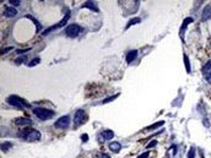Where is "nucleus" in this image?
Listing matches in <instances>:
<instances>
[{
  "mask_svg": "<svg viewBox=\"0 0 211 158\" xmlns=\"http://www.w3.org/2000/svg\"><path fill=\"white\" fill-rule=\"evenodd\" d=\"M70 125V115H64V117H60L55 123H54V126L57 129H66L69 127Z\"/></svg>",
  "mask_w": 211,
  "mask_h": 158,
  "instance_id": "423d86ee",
  "label": "nucleus"
},
{
  "mask_svg": "<svg viewBox=\"0 0 211 158\" xmlns=\"http://www.w3.org/2000/svg\"><path fill=\"white\" fill-rule=\"evenodd\" d=\"M118 96H119V95H114L113 97H109V98H107V99H104V101H103L102 103H108V102H112V101H113L114 98H117Z\"/></svg>",
  "mask_w": 211,
  "mask_h": 158,
  "instance_id": "bb28decb",
  "label": "nucleus"
},
{
  "mask_svg": "<svg viewBox=\"0 0 211 158\" xmlns=\"http://www.w3.org/2000/svg\"><path fill=\"white\" fill-rule=\"evenodd\" d=\"M109 148H111L114 153H118V152L122 149V145H120L118 141H112V142L109 143Z\"/></svg>",
  "mask_w": 211,
  "mask_h": 158,
  "instance_id": "2eb2a0df",
  "label": "nucleus"
},
{
  "mask_svg": "<svg viewBox=\"0 0 211 158\" xmlns=\"http://www.w3.org/2000/svg\"><path fill=\"white\" fill-rule=\"evenodd\" d=\"M10 49H13V48H11V47L5 48V49H3V52H2V53H3V54H5V53H8V50H10Z\"/></svg>",
  "mask_w": 211,
  "mask_h": 158,
  "instance_id": "473e14b6",
  "label": "nucleus"
},
{
  "mask_svg": "<svg viewBox=\"0 0 211 158\" xmlns=\"http://www.w3.org/2000/svg\"><path fill=\"white\" fill-rule=\"evenodd\" d=\"M101 136H102L103 141H106V140H112L114 137V132L112 130H103L101 132Z\"/></svg>",
  "mask_w": 211,
  "mask_h": 158,
  "instance_id": "9b49d317",
  "label": "nucleus"
},
{
  "mask_svg": "<svg viewBox=\"0 0 211 158\" xmlns=\"http://www.w3.org/2000/svg\"><path fill=\"white\" fill-rule=\"evenodd\" d=\"M149 156H150V151H146V152H144V153H141L138 158H149Z\"/></svg>",
  "mask_w": 211,
  "mask_h": 158,
  "instance_id": "a878e982",
  "label": "nucleus"
},
{
  "mask_svg": "<svg viewBox=\"0 0 211 158\" xmlns=\"http://www.w3.org/2000/svg\"><path fill=\"white\" fill-rule=\"evenodd\" d=\"M102 158H111V157L107 153H102Z\"/></svg>",
  "mask_w": 211,
  "mask_h": 158,
  "instance_id": "72a5a7b5",
  "label": "nucleus"
},
{
  "mask_svg": "<svg viewBox=\"0 0 211 158\" xmlns=\"http://www.w3.org/2000/svg\"><path fill=\"white\" fill-rule=\"evenodd\" d=\"M27 50H30V48H27V49H17L16 53H17V54H24V53L27 52Z\"/></svg>",
  "mask_w": 211,
  "mask_h": 158,
  "instance_id": "c85d7f7f",
  "label": "nucleus"
},
{
  "mask_svg": "<svg viewBox=\"0 0 211 158\" xmlns=\"http://www.w3.org/2000/svg\"><path fill=\"white\" fill-rule=\"evenodd\" d=\"M205 78H206L207 84H210V85H211V71H209L207 74H205Z\"/></svg>",
  "mask_w": 211,
  "mask_h": 158,
  "instance_id": "393cba45",
  "label": "nucleus"
},
{
  "mask_svg": "<svg viewBox=\"0 0 211 158\" xmlns=\"http://www.w3.org/2000/svg\"><path fill=\"white\" fill-rule=\"evenodd\" d=\"M193 21H194L193 17H187V19H184V21H183V23H182V26H180V28H179V37H180V39H182L183 42H184L185 30H187V27H188Z\"/></svg>",
  "mask_w": 211,
  "mask_h": 158,
  "instance_id": "0eeeda50",
  "label": "nucleus"
},
{
  "mask_svg": "<svg viewBox=\"0 0 211 158\" xmlns=\"http://www.w3.org/2000/svg\"><path fill=\"white\" fill-rule=\"evenodd\" d=\"M82 8H87L90 10H93L94 13H99V9L97 8V3H94V2H86L82 5Z\"/></svg>",
  "mask_w": 211,
  "mask_h": 158,
  "instance_id": "f8f14e48",
  "label": "nucleus"
},
{
  "mask_svg": "<svg viewBox=\"0 0 211 158\" xmlns=\"http://www.w3.org/2000/svg\"><path fill=\"white\" fill-rule=\"evenodd\" d=\"M39 61H41V59H39V58H35V59L32 60V63H30V64H28V66H30V67H32V66H35V65L39 64Z\"/></svg>",
  "mask_w": 211,
  "mask_h": 158,
  "instance_id": "5701e85b",
  "label": "nucleus"
},
{
  "mask_svg": "<svg viewBox=\"0 0 211 158\" xmlns=\"http://www.w3.org/2000/svg\"><path fill=\"white\" fill-rule=\"evenodd\" d=\"M69 19H70V13H66V15L63 17V20H60L57 25H54V26H50V27H48L44 32H43V34L46 36V34H48V33H50L52 31H54V30H58V28H60V27H63V26H65L66 25V22L69 21Z\"/></svg>",
  "mask_w": 211,
  "mask_h": 158,
  "instance_id": "39448f33",
  "label": "nucleus"
},
{
  "mask_svg": "<svg viewBox=\"0 0 211 158\" xmlns=\"http://www.w3.org/2000/svg\"><path fill=\"white\" fill-rule=\"evenodd\" d=\"M140 22H141V19H140V17H134V19L129 20V22H128L127 26H125V30H128V28H130L131 26L138 25V23H140Z\"/></svg>",
  "mask_w": 211,
  "mask_h": 158,
  "instance_id": "dca6fc26",
  "label": "nucleus"
},
{
  "mask_svg": "<svg viewBox=\"0 0 211 158\" xmlns=\"http://www.w3.org/2000/svg\"><path fill=\"white\" fill-rule=\"evenodd\" d=\"M81 140H82L83 142H87V141H88V136H87L86 134H83V135L81 136Z\"/></svg>",
  "mask_w": 211,
  "mask_h": 158,
  "instance_id": "c756f323",
  "label": "nucleus"
},
{
  "mask_svg": "<svg viewBox=\"0 0 211 158\" xmlns=\"http://www.w3.org/2000/svg\"><path fill=\"white\" fill-rule=\"evenodd\" d=\"M26 17H27V19H30V20H31V21H32V22H33V23H35V25H36V27H37V30H36V31H37V32H38V31H39V30H41V27H42V26H41V25H39V23H38V21H37V20H36V19H35V17H33V16H31V15H27V16H26Z\"/></svg>",
  "mask_w": 211,
  "mask_h": 158,
  "instance_id": "6ab92c4d",
  "label": "nucleus"
},
{
  "mask_svg": "<svg viewBox=\"0 0 211 158\" xmlns=\"http://www.w3.org/2000/svg\"><path fill=\"white\" fill-rule=\"evenodd\" d=\"M41 132L38 131V130H35V129H30V130H24L22 132H20L19 134V137H21V138H24V140H26V141H30V142H32V141H38L39 138H41Z\"/></svg>",
  "mask_w": 211,
  "mask_h": 158,
  "instance_id": "f03ea898",
  "label": "nucleus"
},
{
  "mask_svg": "<svg viewBox=\"0 0 211 158\" xmlns=\"http://www.w3.org/2000/svg\"><path fill=\"white\" fill-rule=\"evenodd\" d=\"M188 158H195V148L190 147L189 152H188Z\"/></svg>",
  "mask_w": 211,
  "mask_h": 158,
  "instance_id": "4be33fe9",
  "label": "nucleus"
},
{
  "mask_svg": "<svg viewBox=\"0 0 211 158\" xmlns=\"http://www.w3.org/2000/svg\"><path fill=\"white\" fill-rule=\"evenodd\" d=\"M209 71H211V60L207 61V63L202 66V72H204V74H207Z\"/></svg>",
  "mask_w": 211,
  "mask_h": 158,
  "instance_id": "412c9836",
  "label": "nucleus"
},
{
  "mask_svg": "<svg viewBox=\"0 0 211 158\" xmlns=\"http://www.w3.org/2000/svg\"><path fill=\"white\" fill-rule=\"evenodd\" d=\"M211 19V5H207L205 6V9L202 10V14H201V21L205 22L207 20Z\"/></svg>",
  "mask_w": 211,
  "mask_h": 158,
  "instance_id": "1a4fd4ad",
  "label": "nucleus"
},
{
  "mask_svg": "<svg viewBox=\"0 0 211 158\" xmlns=\"http://www.w3.org/2000/svg\"><path fill=\"white\" fill-rule=\"evenodd\" d=\"M200 154H201V158H205V157H204V152H202L201 149H200Z\"/></svg>",
  "mask_w": 211,
  "mask_h": 158,
  "instance_id": "f704fd0d",
  "label": "nucleus"
},
{
  "mask_svg": "<svg viewBox=\"0 0 211 158\" xmlns=\"http://www.w3.org/2000/svg\"><path fill=\"white\" fill-rule=\"evenodd\" d=\"M165 124V121H158V123H156V124H154V125H151V126H149V127H146L145 130H147V131H151V130H154V129H157V127H160L161 125H163Z\"/></svg>",
  "mask_w": 211,
  "mask_h": 158,
  "instance_id": "aec40b11",
  "label": "nucleus"
},
{
  "mask_svg": "<svg viewBox=\"0 0 211 158\" xmlns=\"http://www.w3.org/2000/svg\"><path fill=\"white\" fill-rule=\"evenodd\" d=\"M25 60H26V56H22V58H20V59H16V63L20 64V63H22V61H25Z\"/></svg>",
  "mask_w": 211,
  "mask_h": 158,
  "instance_id": "2f4dec72",
  "label": "nucleus"
},
{
  "mask_svg": "<svg viewBox=\"0 0 211 158\" xmlns=\"http://www.w3.org/2000/svg\"><path fill=\"white\" fill-rule=\"evenodd\" d=\"M81 31H82V28H81L80 25H77V23H70L69 26L65 27V31L64 32H65V34L68 37L75 38V37H77L81 33Z\"/></svg>",
  "mask_w": 211,
  "mask_h": 158,
  "instance_id": "20e7f679",
  "label": "nucleus"
},
{
  "mask_svg": "<svg viewBox=\"0 0 211 158\" xmlns=\"http://www.w3.org/2000/svg\"><path fill=\"white\" fill-rule=\"evenodd\" d=\"M183 56H184V65H185V70H187V72H188V74H190V72H191V66H190L189 58H188V55H187V54H184Z\"/></svg>",
  "mask_w": 211,
  "mask_h": 158,
  "instance_id": "f3484780",
  "label": "nucleus"
},
{
  "mask_svg": "<svg viewBox=\"0 0 211 158\" xmlns=\"http://www.w3.org/2000/svg\"><path fill=\"white\" fill-rule=\"evenodd\" d=\"M32 112L39 120H48L55 115V112L50 109H46V108H33Z\"/></svg>",
  "mask_w": 211,
  "mask_h": 158,
  "instance_id": "7ed1b4c3",
  "label": "nucleus"
},
{
  "mask_svg": "<svg viewBox=\"0 0 211 158\" xmlns=\"http://www.w3.org/2000/svg\"><path fill=\"white\" fill-rule=\"evenodd\" d=\"M11 147H13V143L6 141V142H4V143L2 145V151H3V152H8V151H9Z\"/></svg>",
  "mask_w": 211,
  "mask_h": 158,
  "instance_id": "a211bd4d",
  "label": "nucleus"
},
{
  "mask_svg": "<svg viewBox=\"0 0 211 158\" xmlns=\"http://www.w3.org/2000/svg\"><path fill=\"white\" fill-rule=\"evenodd\" d=\"M8 103L14 106L17 109H25V108H31V104L28 102H26L24 98H20L19 96H9L6 98Z\"/></svg>",
  "mask_w": 211,
  "mask_h": 158,
  "instance_id": "f257e3e1",
  "label": "nucleus"
},
{
  "mask_svg": "<svg viewBox=\"0 0 211 158\" xmlns=\"http://www.w3.org/2000/svg\"><path fill=\"white\" fill-rule=\"evenodd\" d=\"M15 124H17V125H32V120L28 118H17V119H15Z\"/></svg>",
  "mask_w": 211,
  "mask_h": 158,
  "instance_id": "4468645a",
  "label": "nucleus"
},
{
  "mask_svg": "<svg viewBox=\"0 0 211 158\" xmlns=\"http://www.w3.org/2000/svg\"><path fill=\"white\" fill-rule=\"evenodd\" d=\"M4 15L6 17H14V16L17 15V10L14 6H6L5 10H4Z\"/></svg>",
  "mask_w": 211,
  "mask_h": 158,
  "instance_id": "9d476101",
  "label": "nucleus"
},
{
  "mask_svg": "<svg viewBox=\"0 0 211 158\" xmlns=\"http://www.w3.org/2000/svg\"><path fill=\"white\" fill-rule=\"evenodd\" d=\"M9 3H10L13 6H19V5L21 4L20 0H9Z\"/></svg>",
  "mask_w": 211,
  "mask_h": 158,
  "instance_id": "b1692460",
  "label": "nucleus"
},
{
  "mask_svg": "<svg viewBox=\"0 0 211 158\" xmlns=\"http://www.w3.org/2000/svg\"><path fill=\"white\" fill-rule=\"evenodd\" d=\"M83 118H85V110L79 109V110L75 113V115H74V124H75L76 126H79L80 124H82Z\"/></svg>",
  "mask_w": 211,
  "mask_h": 158,
  "instance_id": "6e6552de",
  "label": "nucleus"
},
{
  "mask_svg": "<svg viewBox=\"0 0 211 158\" xmlns=\"http://www.w3.org/2000/svg\"><path fill=\"white\" fill-rule=\"evenodd\" d=\"M136 56H138V50H130V52L127 54L125 60H127L128 64H130V63H133V61L136 59Z\"/></svg>",
  "mask_w": 211,
  "mask_h": 158,
  "instance_id": "ddd939ff",
  "label": "nucleus"
},
{
  "mask_svg": "<svg viewBox=\"0 0 211 158\" xmlns=\"http://www.w3.org/2000/svg\"><path fill=\"white\" fill-rule=\"evenodd\" d=\"M157 145V141H152V142H150L149 145H147V148H151V147H154V146H156Z\"/></svg>",
  "mask_w": 211,
  "mask_h": 158,
  "instance_id": "7c9ffc66",
  "label": "nucleus"
},
{
  "mask_svg": "<svg viewBox=\"0 0 211 158\" xmlns=\"http://www.w3.org/2000/svg\"><path fill=\"white\" fill-rule=\"evenodd\" d=\"M202 124H204L206 127H210V121H209L207 118H204V119H202Z\"/></svg>",
  "mask_w": 211,
  "mask_h": 158,
  "instance_id": "cd10ccee",
  "label": "nucleus"
}]
</instances>
